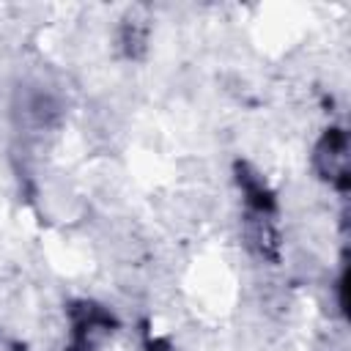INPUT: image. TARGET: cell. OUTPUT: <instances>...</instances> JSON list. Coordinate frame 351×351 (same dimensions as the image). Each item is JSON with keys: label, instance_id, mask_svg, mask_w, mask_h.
<instances>
[{"label": "cell", "instance_id": "obj_1", "mask_svg": "<svg viewBox=\"0 0 351 351\" xmlns=\"http://www.w3.org/2000/svg\"><path fill=\"white\" fill-rule=\"evenodd\" d=\"M69 315H71L69 351H93L115 326L112 313L96 302H77V304H71Z\"/></svg>", "mask_w": 351, "mask_h": 351}, {"label": "cell", "instance_id": "obj_2", "mask_svg": "<svg viewBox=\"0 0 351 351\" xmlns=\"http://www.w3.org/2000/svg\"><path fill=\"white\" fill-rule=\"evenodd\" d=\"M313 165L318 176L340 189L348 186V137L343 129H326L315 145Z\"/></svg>", "mask_w": 351, "mask_h": 351}, {"label": "cell", "instance_id": "obj_3", "mask_svg": "<svg viewBox=\"0 0 351 351\" xmlns=\"http://www.w3.org/2000/svg\"><path fill=\"white\" fill-rule=\"evenodd\" d=\"M236 184H239V189L244 195L247 211H252V214H271L274 217V211H277L274 192L269 189L266 178L255 167H250L247 162H239L236 165Z\"/></svg>", "mask_w": 351, "mask_h": 351}, {"label": "cell", "instance_id": "obj_4", "mask_svg": "<svg viewBox=\"0 0 351 351\" xmlns=\"http://www.w3.org/2000/svg\"><path fill=\"white\" fill-rule=\"evenodd\" d=\"M244 236H247V247L258 258H263V261H277L280 258V236H277L271 214H252V211H247Z\"/></svg>", "mask_w": 351, "mask_h": 351}, {"label": "cell", "instance_id": "obj_5", "mask_svg": "<svg viewBox=\"0 0 351 351\" xmlns=\"http://www.w3.org/2000/svg\"><path fill=\"white\" fill-rule=\"evenodd\" d=\"M145 41H148L145 25H140L134 19L132 22H123V27H121V49H123V55L137 58L145 49Z\"/></svg>", "mask_w": 351, "mask_h": 351}]
</instances>
